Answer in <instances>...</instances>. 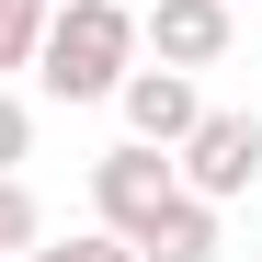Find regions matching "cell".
Masks as SVG:
<instances>
[{"label":"cell","mask_w":262,"mask_h":262,"mask_svg":"<svg viewBox=\"0 0 262 262\" xmlns=\"http://www.w3.org/2000/svg\"><path fill=\"white\" fill-rule=\"evenodd\" d=\"M23 160H34V103L0 80V171H23Z\"/></svg>","instance_id":"10"},{"label":"cell","mask_w":262,"mask_h":262,"mask_svg":"<svg viewBox=\"0 0 262 262\" xmlns=\"http://www.w3.org/2000/svg\"><path fill=\"white\" fill-rule=\"evenodd\" d=\"M216 251H228V205H205V194H171L137 228V262H216Z\"/></svg>","instance_id":"6"},{"label":"cell","mask_w":262,"mask_h":262,"mask_svg":"<svg viewBox=\"0 0 262 262\" xmlns=\"http://www.w3.org/2000/svg\"><path fill=\"white\" fill-rule=\"evenodd\" d=\"M171 194H183V171H171V148H148V137H125V148L92 160V216H103L114 239H137Z\"/></svg>","instance_id":"3"},{"label":"cell","mask_w":262,"mask_h":262,"mask_svg":"<svg viewBox=\"0 0 262 262\" xmlns=\"http://www.w3.org/2000/svg\"><path fill=\"white\" fill-rule=\"evenodd\" d=\"M34 34H46V0H0V69H34Z\"/></svg>","instance_id":"9"},{"label":"cell","mask_w":262,"mask_h":262,"mask_svg":"<svg viewBox=\"0 0 262 262\" xmlns=\"http://www.w3.org/2000/svg\"><path fill=\"white\" fill-rule=\"evenodd\" d=\"M114 114H125V137H148V148H171L183 125L205 114V92H194V69H160V57H137L114 80Z\"/></svg>","instance_id":"5"},{"label":"cell","mask_w":262,"mask_h":262,"mask_svg":"<svg viewBox=\"0 0 262 262\" xmlns=\"http://www.w3.org/2000/svg\"><path fill=\"white\" fill-rule=\"evenodd\" d=\"M34 239H46V205H34V183H23V171H0V262H12V251H34Z\"/></svg>","instance_id":"8"},{"label":"cell","mask_w":262,"mask_h":262,"mask_svg":"<svg viewBox=\"0 0 262 262\" xmlns=\"http://www.w3.org/2000/svg\"><path fill=\"white\" fill-rule=\"evenodd\" d=\"M228 0H137V57H160V69H216L228 57Z\"/></svg>","instance_id":"4"},{"label":"cell","mask_w":262,"mask_h":262,"mask_svg":"<svg viewBox=\"0 0 262 262\" xmlns=\"http://www.w3.org/2000/svg\"><path fill=\"white\" fill-rule=\"evenodd\" d=\"M171 171H183V194H205V205H239V194H262V114H239V103H205L183 137H171Z\"/></svg>","instance_id":"2"},{"label":"cell","mask_w":262,"mask_h":262,"mask_svg":"<svg viewBox=\"0 0 262 262\" xmlns=\"http://www.w3.org/2000/svg\"><path fill=\"white\" fill-rule=\"evenodd\" d=\"M12 262H137V239H114L103 216H92V228H69V239H34V251H12Z\"/></svg>","instance_id":"7"},{"label":"cell","mask_w":262,"mask_h":262,"mask_svg":"<svg viewBox=\"0 0 262 262\" xmlns=\"http://www.w3.org/2000/svg\"><path fill=\"white\" fill-rule=\"evenodd\" d=\"M125 69H137V12L125 0H46V34H34L46 103H114Z\"/></svg>","instance_id":"1"},{"label":"cell","mask_w":262,"mask_h":262,"mask_svg":"<svg viewBox=\"0 0 262 262\" xmlns=\"http://www.w3.org/2000/svg\"><path fill=\"white\" fill-rule=\"evenodd\" d=\"M125 12H137V0H125Z\"/></svg>","instance_id":"11"}]
</instances>
